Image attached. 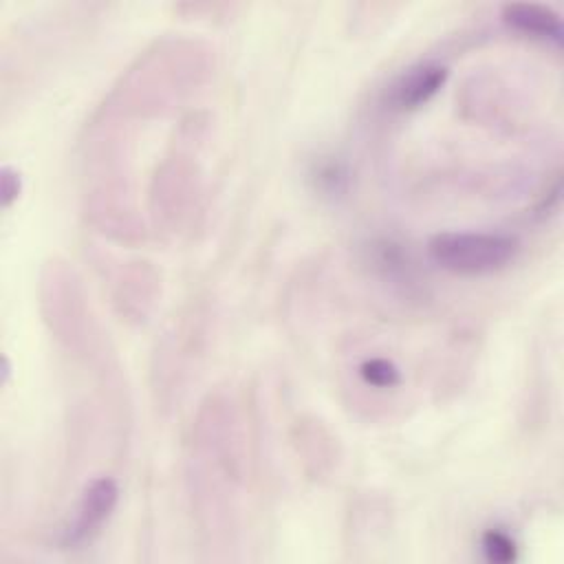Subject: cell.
Returning <instances> with one entry per match:
<instances>
[{"instance_id": "1", "label": "cell", "mask_w": 564, "mask_h": 564, "mask_svg": "<svg viewBox=\"0 0 564 564\" xmlns=\"http://www.w3.org/2000/svg\"><path fill=\"white\" fill-rule=\"evenodd\" d=\"M430 258L460 275H480L502 269L518 251L516 238L489 231H449L430 240Z\"/></svg>"}, {"instance_id": "2", "label": "cell", "mask_w": 564, "mask_h": 564, "mask_svg": "<svg viewBox=\"0 0 564 564\" xmlns=\"http://www.w3.org/2000/svg\"><path fill=\"white\" fill-rule=\"evenodd\" d=\"M117 485L112 478H95L86 489L77 507V518L66 531V542L75 544L86 540L101 522L112 513L117 505Z\"/></svg>"}, {"instance_id": "3", "label": "cell", "mask_w": 564, "mask_h": 564, "mask_svg": "<svg viewBox=\"0 0 564 564\" xmlns=\"http://www.w3.org/2000/svg\"><path fill=\"white\" fill-rule=\"evenodd\" d=\"M447 70L438 64H421L405 70L388 93V101L399 110H410L425 104L443 86Z\"/></svg>"}, {"instance_id": "4", "label": "cell", "mask_w": 564, "mask_h": 564, "mask_svg": "<svg viewBox=\"0 0 564 564\" xmlns=\"http://www.w3.org/2000/svg\"><path fill=\"white\" fill-rule=\"evenodd\" d=\"M505 20L522 33L538 37H562V24L553 9L531 2H513L505 7Z\"/></svg>"}, {"instance_id": "5", "label": "cell", "mask_w": 564, "mask_h": 564, "mask_svg": "<svg viewBox=\"0 0 564 564\" xmlns=\"http://www.w3.org/2000/svg\"><path fill=\"white\" fill-rule=\"evenodd\" d=\"M361 377L366 383L375 386V388H392L399 383V370L392 361L388 359H381V357H375V359H368L361 364Z\"/></svg>"}, {"instance_id": "6", "label": "cell", "mask_w": 564, "mask_h": 564, "mask_svg": "<svg viewBox=\"0 0 564 564\" xmlns=\"http://www.w3.org/2000/svg\"><path fill=\"white\" fill-rule=\"evenodd\" d=\"M482 553H485V557L489 562L509 564V562L516 560V544H513V540L505 531L491 529L482 538Z\"/></svg>"}]
</instances>
